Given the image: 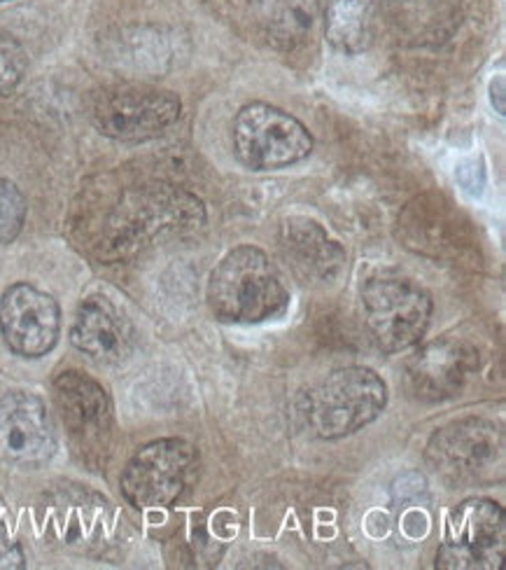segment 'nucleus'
<instances>
[{
  "label": "nucleus",
  "instance_id": "obj_8",
  "mask_svg": "<svg viewBox=\"0 0 506 570\" xmlns=\"http://www.w3.org/2000/svg\"><path fill=\"white\" fill-rule=\"evenodd\" d=\"M506 554V517L495 501L472 498L448 519V531L437 552L444 570H497Z\"/></svg>",
  "mask_w": 506,
  "mask_h": 570
},
{
  "label": "nucleus",
  "instance_id": "obj_13",
  "mask_svg": "<svg viewBox=\"0 0 506 570\" xmlns=\"http://www.w3.org/2000/svg\"><path fill=\"white\" fill-rule=\"evenodd\" d=\"M478 370V351L465 342L444 337L425 344L406 363V389L420 402H441L463 391Z\"/></svg>",
  "mask_w": 506,
  "mask_h": 570
},
{
  "label": "nucleus",
  "instance_id": "obj_19",
  "mask_svg": "<svg viewBox=\"0 0 506 570\" xmlns=\"http://www.w3.org/2000/svg\"><path fill=\"white\" fill-rule=\"evenodd\" d=\"M27 220V199L21 189L0 178V246L12 244Z\"/></svg>",
  "mask_w": 506,
  "mask_h": 570
},
{
  "label": "nucleus",
  "instance_id": "obj_7",
  "mask_svg": "<svg viewBox=\"0 0 506 570\" xmlns=\"http://www.w3.org/2000/svg\"><path fill=\"white\" fill-rule=\"evenodd\" d=\"M206 220L201 202L176 187H145L129 193L110 225V244L119 253L138 248L163 229H191Z\"/></svg>",
  "mask_w": 506,
  "mask_h": 570
},
{
  "label": "nucleus",
  "instance_id": "obj_3",
  "mask_svg": "<svg viewBox=\"0 0 506 570\" xmlns=\"http://www.w3.org/2000/svg\"><path fill=\"white\" fill-rule=\"evenodd\" d=\"M182 112L173 91L152 85H110L91 97V125L103 136L122 142H142L171 129Z\"/></svg>",
  "mask_w": 506,
  "mask_h": 570
},
{
  "label": "nucleus",
  "instance_id": "obj_2",
  "mask_svg": "<svg viewBox=\"0 0 506 570\" xmlns=\"http://www.w3.org/2000/svg\"><path fill=\"white\" fill-rule=\"evenodd\" d=\"M388 405V389L369 367H341L304 395L301 414L320 440H339L376 421Z\"/></svg>",
  "mask_w": 506,
  "mask_h": 570
},
{
  "label": "nucleus",
  "instance_id": "obj_16",
  "mask_svg": "<svg viewBox=\"0 0 506 570\" xmlns=\"http://www.w3.org/2000/svg\"><path fill=\"white\" fill-rule=\"evenodd\" d=\"M250 8L261 36L280 50L306 42L318 21V0H252Z\"/></svg>",
  "mask_w": 506,
  "mask_h": 570
},
{
  "label": "nucleus",
  "instance_id": "obj_15",
  "mask_svg": "<svg viewBox=\"0 0 506 570\" xmlns=\"http://www.w3.org/2000/svg\"><path fill=\"white\" fill-rule=\"evenodd\" d=\"M280 246L304 278L331 281L346 267V250L308 218H289L280 227Z\"/></svg>",
  "mask_w": 506,
  "mask_h": 570
},
{
  "label": "nucleus",
  "instance_id": "obj_17",
  "mask_svg": "<svg viewBox=\"0 0 506 570\" xmlns=\"http://www.w3.org/2000/svg\"><path fill=\"white\" fill-rule=\"evenodd\" d=\"M393 27L416 40H441L460 23V0H383Z\"/></svg>",
  "mask_w": 506,
  "mask_h": 570
},
{
  "label": "nucleus",
  "instance_id": "obj_14",
  "mask_svg": "<svg viewBox=\"0 0 506 570\" xmlns=\"http://www.w3.org/2000/svg\"><path fill=\"white\" fill-rule=\"evenodd\" d=\"M70 342L93 361L119 363L131 351V330L108 297L93 295L80 304Z\"/></svg>",
  "mask_w": 506,
  "mask_h": 570
},
{
  "label": "nucleus",
  "instance_id": "obj_12",
  "mask_svg": "<svg viewBox=\"0 0 506 570\" xmlns=\"http://www.w3.org/2000/svg\"><path fill=\"white\" fill-rule=\"evenodd\" d=\"M54 400L66 431L80 451L96 454L108 446L112 405L106 389L85 372L68 370L54 379Z\"/></svg>",
  "mask_w": 506,
  "mask_h": 570
},
{
  "label": "nucleus",
  "instance_id": "obj_4",
  "mask_svg": "<svg viewBox=\"0 0 506 570\" xmlns=\"http://www.w3.org/2000/svg\"><path fill=\"white\" fill-rule=\"evenodd\" d=\"M197 465L199 454L195 444L180 438L155 440L136 451L119 487L138 510L171 508L197 474Z\"/></svg>",
  "mask_w": 506,
  "mask_h": 570
},
{
  "label": "nucleus",
  "instance_id": "obj_6",
  "mask_svg": "<svg viewBox=\"0 0 506 570\" xmlns=\"http://www.w3.org/2000/svg\"><path fill=\"white\" fill-rule=\"evenodd\" d=\"M365 323L374 342L388 353L416 346L429 327L431 297L404 278H371L361 291Z\"/></svg>",
  "mask_w": 506,
  "mask_h": 570
},
{
  "label": "nucleus",
  "instance_id": "obj_18",
  "mask_svg": "<svg viewBox=\"0 0 506 570\" xmlns=\"http://www.w3.org/2000/svg\"><path fill=\"white\" fill-rule=\"evenodd\" d=\"M380 0H329L327 40L344 55H359L371 47L378 27Z\"/></svg>",
  "mask_w": 506,
  "mask_h": 570
},
{
  "label": "nucleus",
  "instance_id": "obj_5",
  "mask_svg": "<svg viewBox=\"0 0 506 570\" xmlns=\"http://www.w3.org/2000/svg\"><path fill=\"white\" fill-rule=\"evenodd\" d=\"M234 150L248 169L276 171L306 159L312 136L295 115L269 104H250L234 120Z\"/></svg>",
  "mask_w": 506,
  "mask_h": 570
},
{
  "label": "nucleus",
  "instance_id": "obj_9",
  "mask_svg": "<svg viewBox=\"0 0 506 570\" xmlns=\"http://www.w3.org/2000/svg\"><path fill=\"white\" fill-rule=\"evenodd\" d=\"M502 431L486 419H457L431 435L425 461L448 484L476 482L502 459Z\"/></svg>",
  "mask_w": 506,
  "mask_h": 570
},
{
  "label": "nucleus",
  "instance_id": "obj_11",
  "mask_svg": "<svg viewBox=\"0 0 506 570\" xmlns=\"http://www.w3.org/2000/svg\"><path fill=\"white\" fill-rule=\"evenodd\" d=\"M57 454V433L44 402L27 391L0 397V456L19 468H40Z\"/></svg>",
  "mask_w": 506,
  "mask_h": 570
},
{
  "label": "nucleus",
  "instance_id": "obj_21",
  "mask_svg": "<svg viewBox=\"0 0 506 570\" xmlns=\"http://www.w3.org/2000/svg\"><path fill=\"white\" fill-rule=\"evenodd\" d=\"M23 566H27L23 550L3 529H0V570H19Z\"/></svg>",
  "mask_w": 506,
  "mask_h": 570
},
{
  "label": "nucleus",
  "instance_id": "obj_23",
  "mask_svg": "<svg viewBox=\"0 0 506 570\" xmlns=\"http://www.w3.org/2000/svg\"><path fill=\"white\" fill-rule=\"evenodd\" d=\"M490 99H493V106L497 108V112L504 115L506 106H504V78L502 76L497 80H493V85H490Z\"/></svg>",
  "mask_w": 506,
  "mask_h": 570
},
{
  "label": "nucleus",
  "instance_id": "obj_10",
  "mask_svg": "<svg viewBox=\"0 0 506 570\" xmlns=\"http://www.w3.org/2000/svg\"><path fill=\"white\" fill-rule=\"evenodd\" d=\"M61 332V308L31 283H14L0 297V335L21 358H42Z\"/></svg>",
  "mask_w": 506,
  "mask_h": 570
},
{
  "label": "nucleus",
  "instance_id": "obj_20",
  "mask_svg": "<svg viewBox=\"0 0 506 570\" xmlns=\"http://www.w3.org/2000/svg\"><path fill=\"white\" fill-rule=\"evenodd\" d=\"M29 70V57L21 42L8 31H0V94H10Z\"/></svg>",
  "mask_w": 506,
  "mask_h": 570
},
{
  "label": "nucleus",
  "instance_id": "obj_1",
  "mask_svg": "<svg viewBox=\"0 0 506 570\" xmlns=\"http://www.w3.org/2000/svg\"><path fill=\"white\" fill-rule=\"evenodd\" d=\"M208 306L220 323L259 325L287 312L289 293L267 253L238 246L210 274Z\"/></svg>",
  "mask_w": 506,
  "mask_h": 570
},
{
  "label": "nucleus",
  "instance_id": "obj_22",
  "mask_svg": "<svg viewBox=\"0 0 506 570\" xmlns=\"http://www.w3.org/2000/svg\"><path fill=\"white\" fill-rule=\"evenodd\" d=\"M414 484H408V474H404V478H399L397 482H395V487H393V493H395V501L397 503H401V505H406V503H416L420 495H425L427 493V489H425V480L420 478L418 472H414V480H411Z\"/></svg>",
  "mask_w": 506,
  "mask_h": 570
}]
</instances>
